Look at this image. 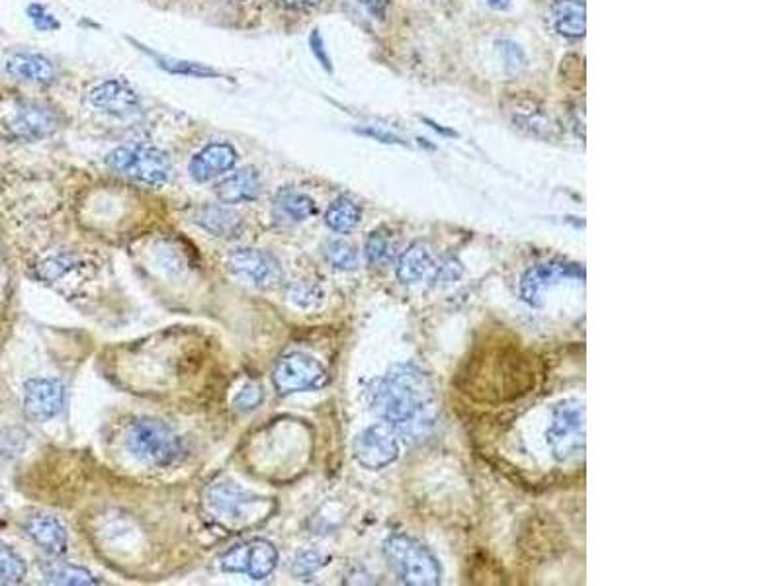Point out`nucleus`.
I'll list each match as a JSON object with an SVG mask.
<instances>
[{
    "label": "nucleus",
    "mask_w": 782,
    "mask_h": 586,
    "mask_svg": "<svg viewBox=\"0 0 782 586\" xmlns=\"http://www.w3.org/2000/svg\"><path fill=\"white\" fill-rule=\"evenodd\" d=\"M372 411L409 440L427 436L436 422L435 391L415 364H397L368 389Z\"/></svg>",
    "instance_id": "obj_1"
},
{
    "label": "nucleus",
    "mask_w": 782,
    "mask_h": 586,
    "mask_svg": "<svg viewBox=\"0 0 782 586\" xmlns=\"http://www.w3.org/2000/svg\"><path fill=\"white\" fill-rule=\"evenodd\" d=\"M384 555L395 577L409 586H436L442 583V569L435 555L419 540L393 534L384 544Z\"/></svg>",
    "instance_id": "obj_2"
},
{
    "label": "nucleus",
    "mask_w": 782,
    "mask_h": 586,
    "mask_svg": "<svg viewBox=\"0 0 782 586\" xmlns=\"http://www.w3.org/2000/svg\"><path fill=\"white\" fill-rule=\"evenodd\" d=\"M206 506L214 520L225 528H247L259 524L272 512V503L243 491L233 483H218L208 489Z\"/></svg>",
    "instance_id": "obj_3"
},
{
    "label": "nucleus",
    "mask_w": 782,
    "mask_h": 586,
    "mask_svg": "<svg viewBox=\"0 0 782 586\" xmlns=\"http://www.w3.org/2000/svg\"><path fill=\"white\" fill-rule=\"evenodd\" d=\"M126 446L135 460L151 467H167L180 458L182 442L165 422L141 419L131 424Z\"/></svg>",
    "instance_id": "obj_4"
},
{
    "label": "nucleus",
    "mask_w": 782,
    "mask_h": 586,
    "mask_svg": "<svg viewBox=\"0 0 782 586\" xmlns=\"http://www.w3.org/2000/svg\"><path fill=\"white\" fill-rule=\"evenodd\" d=\"M106 165L118 174L135 178L149 186H165L173 176V165L169 157L151 145H124L114 149Z\"/></svg>",
    "instance_id": "obj_5"
},
{
    "label": "nucleus",
    "mask_w": 782,
    "mask_h": 586,
    "mask_svg": "<svg viewBox=\"0 0 782 586\" xmlns=\"http://www.w3.org/2000/svg\"><path fill=\"white\" fill-rule=\"evenodd\" d=\"M552 456L569 461L585 450V407L579 401H564L554 409L552 424L546 432Z\"/></svg>",
    "instance_id": "obj_6"
},
{
    "label": "nucleus",
    "mask_w": 782,
    "mask_h": 586,
    "mask_svg": "<svg viewBox=\"0 0 782 586\" xmlns=\"http://www.w3.org/2000/svg\"><path fill=\"white\" fill-rule=\"evenodd\" d=\"M274 387L280 395L315 391L329 383V374L319 360L304 352H292L282 356L272 372Z\"/></svg>",
    "instance_id": "obj_7"
},
{
    "label": "nucleus",
    "mask_w": 782,
    "mask_h": 586,
    "mask_svg": "<svg viewBox=\"0 0 782 586\" xmlns=\"http://www.w3.org/2000/svg\"><path fill=\"white\" fill-rule=\"evenodd\" d=\"M354 460L370 471H378L399 458V434L388 422L364 428L352 444Z\"/></svg>",
    "instance_id": "obj_8"
},
{
    "label": "nucleus",
    "mask_w": 782,
    "mask_h": 586,
    "mask_svg": "<svg viewBox=\"0 0 782 586\" xmlns=\"http://www.w3.org/2000/svg\"><path fill=\"white\" fill-rule=\"evenodd\" d=\"M583 282L585 268L575 262L552 260L546 264H538L530 268L521 280V297L532 307H540L544 303V293L562 282Z\"/></svg>",
    "instance_id": "obj_9"
},
{
    "label": "nucleus",
    "mask_w": 782,
    "mask_h": 586,
    "mask_svg": "<svg viewBox=\"0 0 782 586\" xmlns=\"http://www.w3.org/2000/svg\"><path fill=\"white\" fill-rule=\"evenodd\" d=\"M227 268L235 276L247 280L261 290H272L280 286L284 278L278 258L261 249H237L231 252L227 258Z\"/></svg>",
    "instance_id": "obj_10"
},
{
    "label": "nucleus",
    "mask_w": 782,
    "mask_h": 586,
    "mask_svg": "<svg viewBox=\"0 0 782 586\" xmlns=\"http://www.w3.org/2000/svg\"><path fill=\"white\" fill-rule=\"evenodd\" d=\"M61 124L55 108L42 102H22L18 104L4 126L8 133L20 141H40L57 131Z\"/></svg>",
    "instance_id": "obj_11"
},
{
    "label": "nucleus",
    "mask_w": 782,
    "mask_h": 586,
    "mask_svg": "<svg viewBox=\"0 0 782 586\" xmlns=\"http://www.w3.org/2000/svg\"><path fill=\"white\" fill-rule=\"evenodd\" d=\"M65 407V385L57 379H30L24 385V409L34 420L53 419Z\"/></svg>",
    "instance_id": "obj_12"
},
{
    "label": "nucleus",
    "mask_w": 782,
    "mask_h": 586,
    "mask_svg": "<svg viewBox=\"0 0 782 586\" xmlns=\"http://www.w3.org/2000/svg\"><path fill=\"white\" fill-rule=\"evenodd\" d=\"M88 102L114 118H128L141 108V100L130 84L122 81H104L88 92Z\"/></svg>",
    "instance_id": "obj_13"
},
{
    "label": "nucleus",
    "mask_w": 782,
    "mask_h": 586,
    "mask_svg": "<svg viewBox=\"0 0 782 586\" xmlns=\"http://www.w3.org/2000/svg\"><path fill=\"white\" fill-rule=\"evenodd\" d=\"M239 155L229 143H210L190 161V176L196 182H210L219 174L229 172L235 167Z\"/></svg>",
    "instance_id": "obj_14"
},
{
    "label": "nucleus",
    "mask_w": 782,
    "mask_h": 586,
    "mask_svg": "<svg viewBox=\"0 0 782 586\" xmlns=\"http://www.w3.org/2000/svg\"><path fill=\"white\" fill-rule=\"evenodd\" d=\"M6 73L22 83L49 84L57 79V69L42 53H14L6 61Z\"/></svg>",
    "instance_id": "obj_15"
},
{
    "label": "nucleus",
    "mask_w": 782,
    "mask_h": 586,
    "mask_svg": "<svg viewBox=\"0 0 782 586\" xmlns=\"http://www.w3.org/2000/svg\"><path fill=\"white\" fill-rule=\"evenodd\" d=\"M262 192V182L255 168H243L216 186V196L223 204L255 202Z\"/></svg>",
    "instance_id": "obj_16"
},
{
    "label": "nucleus",
    "mask_w": 782,
    "mask_h": 586,
    "mask_svg": "<svg viewBox=\"0 0 782 586\" xmlns=\"http://www.w3.org/2000/svg\"><path fill=\"white\" fill-rule=\"evenodd\" d=\"M26 534L51 555H63L69 547L65 526L49 514H36L26 520Z\"/></svg>",
    "instance_id": "obj_17"
},
{
    "label": "nucleus",
    "mask_w": 782,
    "mask_h": 586,
    "mask_svg": "<svg viewBox=\"0 0 782 586\" xmlns=\"http://www.w3.org/2000/svg\"><path fill=\"white\" fill-rule=\"evenodd\" d=\"M435 268L433 256L423 243H413L399 256L397 262V280L401 284H417L429 276Z\"/></svg>",
    "instance_id": "obj_18"
},
{
    "label": "nucleus",
    "mask_w": 782,
    "mask_h": 586,
    "mask_svg": "<svg viewBox=\"0 0 782 586\" xmlns=\"http://www.w3.org/2000/svg\"><path fill=\"white\" fill-rule=\"evenodd\" d=\"M552 14L558 34L571 40L585 36L587 10L583 0H556L552 6Z\"/></svg>",
    "instance_id": "obj_19"
},
{
    "label": "nucleus",
    "mask_w": 782,
    "mask_h": 586,
    "mask_svg": "<svg viewBox=\"0 0 782 586\" xmlns=\"http://www.w3.org/2000/svg\"><path fill=\"white\" fill-rule=\"evenodd\" d=\"M278 565V551L274 544L268 540H253L247 544V569L245 573L255 579L262 581L266 579Z\"/></svg>",
    "instance_id": "obj_20"
},
{
    "label": "nucleus",
    "mask_w": 782,
    "mask_h": 586,
    "mask_svg": "<svg viewBox=\"0 0 782 586\" xmlns=\"http://www.w3.org/2000/svg\"><path fill=\"white\" fill-rule=\"evenodd\" d=\"M196 221L204 229H208L210 233H214L216 237H223V239H233L241 231L239 215L233 211L225 210V208H214V206L204 208V210L198 211Z\"/></svg>",
    "instance_id": "obj_21"
},
{
    "label": "nucleus",
    "mask_w": 782,
    "mask_h": 586,
    "mask_svg": "<svg viewBox=\"0 0 782 586\" xmlns=\"http://www.w3.org/2000/svg\"><path fill=\"white\" fill-rule=\"evenodd\" d=\"M360 219H362L360 206L345 196L337 198L325 211L327 227L335 233H341V235H347L350 231H354L358 227Z\"/></svg>",
    "instance_id": "obj_22"
},
{
    "label": "nucleus",
    "mask_w": 782,
    "mask_h": 586,
    "mask_svg": "<svg viewBox=\"0 0 782 586\" xmlns=\"http://www.w3.org/2000/svg\"><path fill=\"white\" fill-rule=\"evenodd\" d=\"M274 204L288 219H294V221H305V219L313 217L317 211L315 202L307 194H302L294 188L278 190V194L274 196Z\"/></svg>",
    "instance_id": "obj_23"
},
{
    "label": "nucleus",
    "mask_w": 782,
    "mask_h": 586,
    "mask_svg": "<svg viewBox=\"0 0 782 586\" xmlns=\"http://www.w3.org/2000/svg\"><path fill=\"white\" fill-rule=\"evenodd\" d=\"M44 577L45 583L49 585L81 586L100 583L87 569L69 563H47Z\"/></svg>",
    "instance_id": "obj_24"
},
{
    "label": "nucleus",
    "mask_w": 782,
    "mask_h": 586,
    "mask_svg": "<svg viewBox=\"0 0 782 586\" xmlns=\"http://www.w3.org/2000/svg\"><path fill=\"white\" fill-rule=\"evenodd\" d=\"M26 579L24 559L6 544H0V585H20Z\"/></svg>",
    "instance_id": "obj_25"
},
{
    "label": "nucleus",
    "mask_w": 782,
    "mask_h": 586,
    "mask_svg": "<svg viewBox=\"0 0 782 586\" xmlns=\"http://www.w3.org/2000/svg\"><path fill=\"white\" fill-rule=\"evenodd\" d=\"M157 65L173 75H182V77H194V79H212V77H223L219 71L204 65V63H194V61H178V59H165L157 57Z\"/></svg>",
    "instance_id": "obj_26"
},
{
    "label": "nucleus",
    "mask_w": 782,
    "mask_h": 586,
    "mask_svg": "<svg viewBox=\"0 0 782 586\" xmlns=\"http://www.w3.org/2000/svg\"><path fill=\"white\" fill-rule=\"evenodd\" d=\"M323 252H325L327 262L333 268H337V270L350 272V270H354L358 266V252L347 241H341V239L329 241L325 245V251Z\"/></svg>",
    "instance_id": "obj_27"
},
{
    "label": "nucleus",
    "mask_w": 782,
    "mask_h": 586,
    "mask_svg": "<svg viewBox=\"0 0 782 586\" xmlns=\"http://www.w3.org/2000/svg\"><path fill=\"white\" fill-rule=\"evenodd\" d=\"M395 254V245L386 231H374L366 241V256L368 262L374 266H386L390 264Z\"/></svg>",
    "instance_id": "obj_28"
},
{
    "label": "nucleus",
    "mask_w": 782,
    "mask_h": 586,
    "mask_svg": "<svg viewBox=\"0 0 782 586\" xmlns=\"http://www.w3.org/2000/svg\"><path fill=\"white\" fill-rule=\"evenodd\" d=\"M264 401V391L259 385H247L243 387L237 397L233 399V407L237 411H255L259 405Z\"/></svg>",
    "instance_id": "obj_29"
},
{
    "label": "nucleus",
    "mask_w": 782,
    "mask_h": 586,
    "mask_svg": "<svg viewBox=\"0 0 782 586\" xmlns=\"http://www.w3.org/2000/svg\"><path fill=\"white\" fill-rule=\"evenodd\" d=\"M28 18L42 32H53V30L61 28V22L45 8L44 4H30L28 6Z\"/></svg>",
    "instance_id": "obj_30"
},
{
    "label": "nucleus",
    "mask_w": 782,
    "mask_h": 586,
    "mask_svg": "<svg viewBox=\"0 0 782 586\" xmlns=\"http://www.w3.org/2000/svg\"><path fill=\"white\" fill-rule=\"evenodd\" d=\"M221 569L227 573H245V569H247V544L231 547L221 557Z\"/></svg>",
    "instance_id": "obj_31"
},
{
    "label": "nucleus",
    "mask_w": 782,
    "mask_h": 586,
    "mask_svg": "<svg viewBox=\"0 0 782 586\" xmlns=\"http://www.w3.org/2000/svg\"><path fill=\"white\" fill-rule=\"evenodd\" d=\"M325 563H323V557L317 553V551H302L298 557H296V563H294V573L298 577H311L317 569H321Z\"/></svg>",
    "instance_id": "obj_32"
},
{
    "label": "nucleus",
    "mask_w": 782,
    "mask_h": 586,
    "mask_svg": "<svg viewBox=\"0 0 782 586\" xmlns=\"http://www.w3.org/2000/svg\"><path fill=\"white\" fill-rule=\"evenodd\" d=\"M290 295L304 309H309V307L321 303V299H323V293L319 292L317 288H313V286H307V284L296 286L294 292L290 293Z\"/></svg>",
    "instance_id": "obj_33"
},
{
    "label": "nucleus",
    "mask_w": 782,
    "mask_h": 586,
    "mask_svg": "<svg viewBox=\"0 0 782 586\" xmlns=\"http://www.w3.org/2000/svg\"><path fill=\"white\" fill-rule=\"evenodd\" d=\"M462 272H464L462 264H460L458 260L450 258L448 262H444V264H440V266L436 268L435 282L436 284H438V282H440V284H450V282L458 280V278L462 276Z\"/></svg>",
    "instance_id": "obj_34"
},
{
    "label": "nucleus",
    "mask_w": 782,
    "mask_h": 586,
    "mask_svg": "<svg viewBox=\"0 0 782 586\" xmlns=\"http://www.w3.org/2000/svg\"><path fill=\"white\" fill-rule=\"evenodd\" d=\"M309 45H311V51H313V55L319 59V63L327 69V71H333V67H331V59H329V55H327V51H325V43H323V38L319 36V32L315 30L313 34H311V38H309Z\"/></svg>",
    "instance_id": "obj_35"
},
{
    "label": "nucleus",
    "mask_w": 782,
    "mask_h": 586,
    "mask_svg": "<svg viewBox=\"0 0 782 586\" xmlns=\"http://www.w3.org/2000/svg\"><path fill=\"white\" fill-rule=\"evenodd\" d=\"M505 59L509 65H524V55H522L521 47L517 43L513 42H501L499 43Z\"/></svg>",
    "instance_id": "obj_36"
},
{
    "label": "nucleus",
    "mask_w": 782,
    "mask_h": 586,
    "mask_svg": "<svg viewBox=\"0 0 782 586\" xmlns=\"http://www.w3.org/2000/svg\"><path fill=\"white\" fill-rule=\"evenodd\" d=\"M364 135H370L374 139H380L382 143H397V145H405V141L397 135H393L390 131H382V129H362Z\"/></svg>",
    "instance_id": "obj_37"
},
{
    "label": "nucleus",
    "mask_w": 782,
    "mask_h": 586,
    "mask_svg": "<svg viewBox=\"0 0 782 586\" xmlns=\"http://www.w3.org/2000/svg\"><path fill=\"white\" fill-rule=\"evenodd\" d=\"M376 18H384L388 10V0H360Z\"/></svg>",
    "instance_id": "obj_38"
},
{
    "label": "nucleus",
    "mask_w": 782,
    "mask_h": 586,
    "mask_svg": "<svg viewBox=\"0 0 782 586\" xmlns=\"http://www.w3.org/2000/svg\"><path fill=\"white\" fill-rule=\"evenodd\" d=\"M278 2L288 8H311L317 6L321 0H278Z\"/></svg>",
    "instance_id": "obj_39"
},
{
    "label": "nucleus",
    "mask_w": 782,
    "mask_h": 586,
    "mask_svg": "<svg viewBox=\"0 0 782 586\" xmlns=\"http://www.w3.org/2000/svg\"><path fill=\"white\" fill-rule=\"evenodd\" d=\"M487 2L495 10H505V8H509L513 4V0H487Z\"/></svg>",
    "instance_id": "obj_40"
}]
</instances>
